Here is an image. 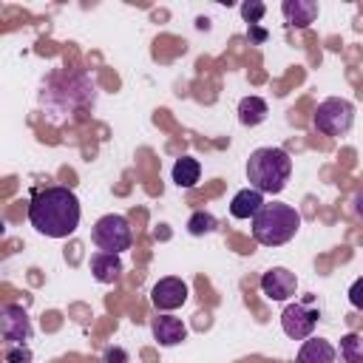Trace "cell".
<instances>
[{
    "label": "cell",
    "mask_w": 363,
    "mask_h": 363,
    "mask_svg": "<svg viewBox=\"0 0 363 363\" xmlns=\"http://www.w3.org/2000/svg\"><path fill=\"white\" fill-rule=\"evenodd\" d=\"M79 199L71 187H45L37 190L28 201V221L40 235L48 238H68L79 227Z\"/></svg>",
    "instance_id": "obj_1"
},
{
    "label": "cell",
    "mask_w": 363,
    "mask_h": 363,
    "mask_svg": "<svg viewBox=\"0 0 363 363\" xmlns=\"http://www.w3.org/2000/svg\"><path fill=\"white\" fill-rule=\"evenodd\" d=\"M292 159L284 147H258L247 159V182L258 193H281L289 182Z\"/></svg>",
    "instance_id": "obj_2"
},
{
    "label": "cell",
    "mask_w": 363,
    "mask_h": 363,
    "mask_svg": "<svg viewBox=\"0 0 363 363\" xmlns=\"http://www.w3.org/2000/svg\"><path fill=\"white\" fill-rule=\"evenodd\" d=\"M298 230H301V216L292 204H284V201L264 204L252 218V238L264 247H281L292 241Z\"/></svg>",
    "instance_id": "obj_3"
},
{
    "label": "cell",
    "mask_w": 363,
    "mask_h": 363,
    "mask_svg": "<svg viewBox=\"0 0 363 363\" xmlns=\"http://www.w3.org/2000/svg\"><path fill=\"white\" fill-rule=\"evenodd\" d=\"M91 241L99 247V252H125L130 250V241H133V233H130V221L119 213H108L102 218H96L94 230H91Z\"/></svg>",
    "instance_id": "obj_4"
},
{
    "label": "cell",
    "mask_w": 363,
    "mask_h": 363,
    "mask_svg": "<svg viewBox=\"0 0 363 363\" xmlns=\"http://www.w3.org/2000/svg\"><path fill=\"white\" fill-rule=\"evenodd\" d=\"M312 122L323 136H343L354 125V105L343 96H329L318 105Z\"/></svg>",
    "instance_id": "obj_5"
},
{
    "label": "cell",
    "mask_w": 363,
    "mask_h": 363,
    "mask_svg": "<svg viewBox=\"0 0 363 363\" xmlns=\"http://www.w3.org/2000/svg\"><path fill=\"white\" fill-rule=\"evenodd\" d=\"M0 332H3V340L9 346H26L34 335L28 312L17 303H6L3 312H0Z\"/></svg>",
    "instance_id": "obj_6"
},
{
    "label": "cell",
    "mask_w": 363,
    "mask_h": 363,
    "mask_svg": "<svg viewBox=\"0 0 363 363\" xmlns=\"http://www.w3.org/2000/svg\"><path fill=\"white\" fill-rule=\"evenodd\" d=\"M318 323V312L309 309L306 303H286L281 312V329L292 340H306L312 337V329Z\"/></svg>",
    "instance_id": "obj_7"
},
{
    "label": "cell",
    "mask_w": 363,
    "mask_h": 363,
    "mask_svg": "<svg viewBox=\"0 0 363 363\" xmlns=\"http://www.w3.org/2000/svg\"><path fill=\"white\" fill-rule=\"evenodd\" d=\"M187 301V284L182 278H162L153 284L150 289V303L159 309V312H173L179 309L182 303Z\"/></svg>",
    "instance_id": "obj_8"
},
{
    "label": "cell",
    "mask_w": 363,
    "mask_h": 363,
    "mask_svg": "<svg viewBox=\"0 0 363 363\" xmlns=\"http://www.w3.org/2000/svg\"><path fill=\"white\" fill-rule=\"evenodd\" d=\"M295 289H298V278L286 267H272L261 275V292L269 301H289L295 295Z\"/></svg>",
    "instance_id": "obj_9"
},
{
    "label": "cell",
    "mask_w": 363,
    "mask_h": 363,
    "mask_svg": "<svg viewBox=\"0 0 363 363\" xmlns=\"http://www.w3.org/2000/svg\"><path fill=\"white\" fill-rule=\"evenodd\" d=\"M150 332H153V337H156L162 346H176V343H182V340L187 337L184 323H182L179 318L167 315V312H162V315H156V318H153Z\"/></svg>",
    "instance_id": "obj_10"
},
{
    "label": "cell",
    "mask_w": 363,
    "mask_h": 363,
    "mask_svg": "<svg viewBox=\"0 0 363 363\" xmlns=\"http://www.w3.org/2000/svg\"><path fill=\"white\" fill-rule=\"evenodd\" d=\"M281 11H284V20L292 28H306L318 17V3L315 0H284Z\"/></svg>",
    "instance_id": "obj_11"
},
{
    "label": "cell",
    "mask_w": 363,
    "mask_h": 363,
    "mask_svg": "<svg viewBox=\"0 0 363 363\" xmlns=\"http://www.w3.org/2000/svg\"><path fill=\"white\" fill-rule=\"evenodd\" d=\"M264 204H267L264 201V193H258L255 187H244V190H238L233 196L230 213H233V218H255Z\"/></svg>",
    "instance_id": "obj_12"
},
{
    "label": "cell",
    "mask_w": 363,
    "mask_h": 363,
    "mask_svg": "<svg viewBox=\"0 0 363 363\" xmlns=\"http://www.w3.org/2000/svg\"><path fill=\"white\" fill-rule=\"evenodd\" d=\"M337 349L326 337H306L295 363H335Z\"/></svg>",
    "instance_id": "obj_13"
},
{
    "label": "cell",
    "mask_w": 363,
    "mask_h": 363,
    "mask_svg": "<svg viewBox=\"0 0 363 363\" xmlns=\"http://www.w3.org/2000/svg\"><path fill=\"white\" fill-rule=\"evenodd\" d=\"M91 272L99 284H113L122 275V261L113 252H94L91 255Z\"/></svg>",
    "instance_id": "obj_14"
},
{
    "label": "cell",
    "mask_w": 363,
    "mask_h": 363,
    "mask_svg": "<svg viewBox=\"0 0 363 363\" xmlns=\"http://www.w3.org/2000/svg\"><path fill=\"white\" fill-rule=\"evenodd\" d=\"M267 113H269V108H267V102L261 99V96H244L241 102H238V122L241 125H247V128H255V125H261L264 119H267Z\"/></svg>",
    "instance_id": "obj_15"
},
{
    "label": "cell",
    "mask_w": 363,
    "mask_h": 363,
    "mask_svg": "<svg viewBox=\"0 0 363 363\" xmlns=\"http://www.w3.org/2000/svg\"><path fill=\"white\" fill-rule=\"evenodd\" d=\"M170 176H173V182L179 184V187H196V182H199V176H201V164L193 159V156H182V159H176L173 162V170H170Z\"/></svg>",
    "instance_id": "obj_16"
},
{
    "label": "cell",
    "mask_w": 363,
    "mask_h": 363,
    "mask_svg": "<svg viewBox=\"0 0 363 363\" xmlns=\"http://www.w3.org/2000/svg\"><path fill=\"white\" fill-rule=\"evenodd\" d=\"M340 360L343 363H363V335L349 332L340 337Z\"/></svg>",
    "instance_id": "obj_17"
},
{
    "label": "cell",
    "mask_w": 363,
    "mask_h": 363,
    "mask_svg": "<svg viewBox=\"0 0 363 363\" xmlns=\"http://www.w3.org/2000/svg\"><path fill=\"white\" fill-rule=\"evenodd\" d=\"M216 227H218V221H216V216L207 213V210H196V213L187 218V233H190V235H207V233H213Z\"/></svg>",
    "instance_id": "obj_18"
},
{
    "label": "cell",
    "mask_w": 363,
    "mask_h": 363,
    "mask_svg": "<svg viewBox=\"0 0 363 363\" xmlns=\"http://www.w3.org/2000/svg\"><path fill=\"white\" fill-rule=\"evenodd\" d=\"M241 17L250 23V26H258L261 23V17H264V11H267V6L261 3V0H247V3H241Z\"/></svg>",
    "instance_id": "obj_19"
},
{
    "label": "cell",
    "mask_w": 363,
    "mask_h": 363,
    "mask_svg": "<svg viewBox=\"0 0 363 363\" xmlns=\"http://www.w3.org/2000/svg\"><path fill=\"white\" fill-rule=\"evenodd\" d=\"M3 357H6V363H31V349L28 346H9Z\"/></svg>",
    "instance_id": "obj_20"
},
{
    "label": "cell",
    "mask_w": 363,
    "mask_h": 363,
    "mask_svg": "<svg viewBox=\"0 0 363 363\" xmlns=\"http://www.w3.org/2000/svg\"><path fill=\"white\" fill-rule=\"evenodd\" d=\"M349 303L363 312V278H357V281L349 286Z\"/></svg>",
    "instance_id": "obj_21"
},
{
    "label": "cell",
    "mask_w": 363,
    "mask_h": 363,
    "mask_svg": "<svg viewBox=\"0 0 363 363\" xmlns=\"http://www.w3.org/2000/svg\"><path fill=\"white\" fill-rule=\"evenodd\" d=\"M102 363H128V352L122 346H108Z\"/></svg>",
    "instance_id": "obj_22"
},
{
    "label": "cell",
    "mask_w": 363,
    "mask_h": 363,
    "mask_svg": "<svg viewBox=\"0 0 363 363\" xmlns=\"http://www.w3.org/2000/svg\"><path fill=\"white\" fill-rule=\"evenodd\" d=\"M247 37H250L252 43H264V40H267V31H264V28H258V26H250Z\"/></svg>",
    "instance_id": "obj_23"
},
{
    "label": "cell",
    "mask_w": 363,
    "mask_h": 363,
    "mask_svg": "<svg viewBox=\"0 0 363 363\" xmlns=\"http://www.w3.org/2000/svg\"><path fill=\"white\" fill-rule=\"evenodd\" d=\"M352 204H354V213H357V216L363 218V187H360V190L354 193V199H352Z\"/></svg>",
    "instance_id": "obj_24"
}]
</instances>
